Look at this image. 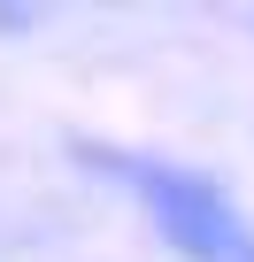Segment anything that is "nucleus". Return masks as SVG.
Returning <instances> with one entry per match:
<instances>
[{"mask_svg":"<svg viewBox=\"0 0 254 262\" xmlns=\"http://www.w3.org/2000/svg\"><path fill=\"white\" fill-rule=\"evenodd\" d=\"M70 155L93 162L100 178H116L185 262H254V224L239 216V201L216 178L162 162V155H139V147H108V139H70Z\"/></svg>","mask_w":254,"mask_h":262,"instance_id":"nucleus-1","label":"nucleus"}]
</instances>
